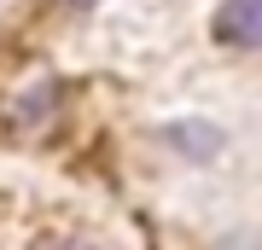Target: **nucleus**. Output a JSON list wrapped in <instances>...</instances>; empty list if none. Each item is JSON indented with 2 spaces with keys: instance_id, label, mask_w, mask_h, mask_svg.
<instances>
[{
  "instance_id": "1",
  "label": "nucleus",
  "mask_w": 262,
  "mask_h": 250,
  "mask_svg": "<svg viewBox=\"0 0 262 250\" xmlns=\"http://www.w3.org/2000/svg\"><path fill=\"white\" fill-rule=\"evenodd\" d=\"M215 35L227 47H256L262 41V0H227L222 18H215Z\"/></svg>"
},
{
  "instance_id": "2",
  "label": "nucleus",
  "mask_w": 262,
  "mask_h": 250,
  "mask_svg": "<svg viewBox=\"0 0 262 250\" xmlns=\"http://www.w3.org/2000/svg\"><path fill=\"white\" fill-rule=\"evenodd\" d=\"M53 105H58V82L41 76L35 87H24L18 99H12V128H47V122H53Z\"/></svg>"
},
{
  "instance_id": "3",
  "label": "nucleus",
  "mask_w": 262,
  "mask_h": 250,
  "mask_svg": "<svg viewBox=\"0 0 262 250\" xmlns=\"http://www.w3.org/2000/svg\"><path fill=\"white\" fill-rule=\"evenodd\" d=\"M163 140H175V146H181V151H192L198 163H204V157H215V151H222V134H215V128H169Z\"/></svg>"
},
{
  "instance_id": "4",
  "label": "nucleus",
  "mask_w": 262,
  "mask_h": 250,
  "mask_svg": "<svg viewBox=\"0 0 262 250\" xmlns=\"http://www.w3.org/2000/svg\"><path fill=\"white\" fill-rule=\"evenodd\" d=\"M70 6H99V0H70Z\"/></svg>"
}]
</instances>
